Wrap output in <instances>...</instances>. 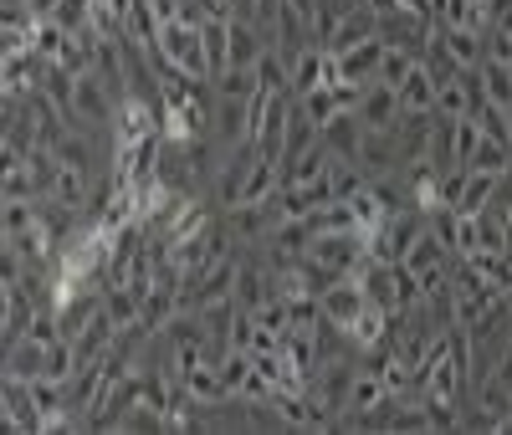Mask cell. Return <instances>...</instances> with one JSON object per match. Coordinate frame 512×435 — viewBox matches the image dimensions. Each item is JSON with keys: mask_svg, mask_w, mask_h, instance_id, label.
<instances>
[{"mask_svg": "<svg viewBox=\"0 0 512 435\" xmlns=\"http://www.w3.org/2000/svg\"><path fill=\"white\" fill-rule=\"evenodd\" d=\"M149 57H159V62H169V67H180V72H190L195 82H210L205 41H200V26H190V21H164L159 47H154Z\"/></svg>", "mask_w": 512, "mask_h": 435, "instance_id": "1", "label": "cell"}, {"mask_svg": "<svg viewBox=\"0 0 512 435\" xmlns=\"http://www.w3.org/2000/svg\"><path fill=\"white\" fill-rule=\"evenodd\" d=\"M318 308H323V323L338 328V333H349L359 323V313L369 308V292L359 287V277H338L318 292Z\"/></svg>", "mask_w": 512, "mask_h": 435, "instance_id": "2", "label": "cell"}, {"mask_svg": "<svg viewBox=\"0 0 512 435\" xmlns=\"http://www.w3.org/2000/svg\"><path fill=\"white\" fill-rule=\"evenodd\" d=\"M390 379H384L379 369H364V374H354L349 379V400H344V420L338 425H359V420H369V415H379V410H390Z\"/></svg>", "mask_w": 512, "mask_h": 435, "instance_id": "3", "label": "cell"}, {"mask_svg": "<svg viewBox=\"0 0 512 435\" xmlns=\"http://www.w3.org/2000/svg\"><path fill=\"white\" fill-rule=\"evenodd\" d=\"M338 82V62H333V52L328 47H313L297 57L292 67H287V87H292V98H308V93H318V87H333Z\"/></svg>", "mask_w": 512, "mask_h": 435, "instance_id": "4", "label": "cell"}, {"mask_svg": "<svg viewBox=\"0 0 512 435\" xmlns=\"http://www.w3.org/2000/svg\"><path fill=\"white\" fill-rule=\"evenodd\" d=\"M359 123L364 128H379V134H390V128H400V113H405V103H400V87H390V82H369L364 87V98H359Z\"/></svg>", "mask_w": 512, "mask_h": 435, "instance_id": "5", "label": "cell"}, {"mask_svg": "<svg viewBox=\"0 0 512 435\" xmlns=\"http://www.w3.org/2000/svg\"><path fill=\"white\" fill-rule=\"evenodd\" d=\"M482 36H487V31H477V26H441V21H436V47L451 57L456 72H472V67L487 62V41H482Z\"/></svg>", "mask_w": 512, "mask_h": 435, "instance_id": "6", "label": "cell"}, {"mask_svg": "<svg viewBox=\"0 0 512 435\" xmlns=\"http://www.w3.org/2000/svg\"><path fill=\"white\" fill-rule=\"evenodd\" d=\"M113 87L98 77V72H82L77 77V98H72V123L82 118V123H108L113 118Z\"/></svg>", "mask_w": 512, "mask_h": 435, "instance_id": "7", "label": "cell"}, {"mask_svg": "<svg viewBox=\"0 0 512 435\" xmlns=\"http://www.w3.org/2000/svg\"><path fill=\"white\" fill-rule=\"evenodd\" d=\"M333 62H338V82H359V87H369V82L379 77V62H384V36L374 31L369 41H359L354 52L333 57Z\"/></svg>", "mask_w": 512, "mask_h": 435, "instance_id": "8", "label": "cell"}, {"mask_svg": "<svg viewBox=\"0 0 512 435\" xmlns=\"http://www.w3.org/2000/svg\"><path fill=\"white\" fill-rule=\"evenodd\" d=\"M436 87H441V77L431 72V62H415L410 77L400 82V103H405V113H436Z\"/></svg>", "mask_w": 512, "mask_h": 435, "instance_id": "9", "label": "cell"}, {"mask_svg": "<svg viewBox=\"0 0 512 435\" xmlns=\"http://www.w3.org/2000/svg\"><path fill=\"white\" fill-rule=\"evenodd\" d=\"M236 308L241 313H256V308H267V302L277 297V287H272V272H262V267H246L241 261V272H236Z\"/></svg>", "mask_w": 512, "mask_h": 435, "instance_id": "10", "label": "cell"}, {"mask_svg": "<svg viewBox=\"0 0 512 435\" xmlns=\"http://www.w3.org/2000/svg\"><path fill=\"white\" fill-rule=\"evenodd\" d=\"M200 41H205V62H210V82L231 67V16H210L200 21Z\"/></svg>", "mask_w": 512, "mask_h": 435, "instance_id": "11", "label": "cell"}, {"mask_svg": "<svg viewBox=\"0 0 512 435\" xmlns=\"http://www.w3.org/2000/svg\"><path fill=\"white\" fill-rule=\"evenodd\" d=\"M149 134H159L149 103H144V98H123V108H118V144H139V139H149Z\"/></svg>", "mask_w": 512, "mask_h": 435, "instance_id": "12", "label": "cell"}, {"mask_svg": "<svg viewBox=\"0 0 512 435\" xmlns=\"http://www.w3.org/2000/svg\"><path fill=\"white\" fill-rule=\"evenodd\" d=\"M41 369H47V343H36V338H16L11 343V354H6V374L11 379H41Z\"/></svg>", "mask_w": 512, "mask_h": 435, "instance_id": "13", "label": "cell"}, {"mask_svg": "<svg viewBox=\"0 0 512 435\" xmlns=\"http://www.w3.org/2000/svg\"><path fill=\"white\" fill-rule=\"evenodd\" d=\"M446 251H451V246H446V241H441V236H436L431 226H425V231H420V241H415V246L405 251V267H410L415 277H425V272L446 267Z\"/></svg>", "mask_w": 512, "mask_h": 435, "instance_id": "14", "label": "cell"}, {"mask_svg": "<svg viewBox=\"0 0 512 435\" xmlns=\"http://www.w3.org/2000/svg\"><path fill=\"white\" fill-rule=\"evenodd\" d=\"M52 200L82 210L88 205V169H77V164H62L57 159V174H52Z\"/></svg>", "mask_w": 512, "mask_h": 435, "instance_id": "15", "label": "cell"}, {"mask_svg": "<svg viewBox=\"0 0 512 435\" xmlns=\"http://www.w3.org/2000/svg\"><path fill=\"white\" fill-rule=\"evenodd\" d=\"M497 180H502V174H487V169H472V174H466V190H461V200H456V210H461V215H482V210L492 205V195H497Z\"/></svg>", "mask_w": 512, "mask_h": 435, "instance_id": "16", "label": "cell"}, {"mask_svg": "<svg viewBox=\"0 0 512 435\" xmlns=\"http://www.w3.org/2000/svg\"><path fill=\"white\" fill-rule=\"evenodd\" d=\"M477 144H482V123L477 118H451V169H472Z\"/></svg>", "mask_w": 512, "mask_h": 435, "instance_id": "17", "label": "cell"}, {"mask_svg": "<svg viewBox=\"0 0 512 435\" xmlns=\"http://www.w3.org/2000/svg\"><path fill=\"white\" fill-rule=\"evenodd\" d=\"M262 57H267V47H262V36H256V26L231 16V67H256Z\"/></svg>", "mask_w": 512, "mask_h": 435, "instance_id": "18", "label": "cell"}, {"mask_svg": "<svg viewBox=\"0 0 512 435\" xmlns=\"http://www.w3.org/2000/svg\"><path fill=\"white\" fill-rule=\"evenodd\" d=\"M477 77H482V98L487 103H497V108H512V67H502V62H482L477 67Z\"/></svg>", "mask_w": 512, "mask_h": 435, "instance_id": "19", "label": "cell"}, {"mask_svg": "<svg viewBox=\"0 0 512 435\" xmlns=\"http://www.w3.org/2000/svg\"><path fill=\"white\" fill-rule=\"evenodd\" d=\"M256 67H226L221 77H216V98H236V103H251L256 98Z\"/></svg>", "mask_w": 512, "mask_h": 435, "instance_id": "20", "label": "cell"}, {"mask_svg": "<svg viewBox=\"0 0 512 435\" xmlns=\"http://www.w3.org/2000/svg\"><path fill=\"white\" fill-rule=\"evenodd\" d=\"M31 226H41V205L36 200H6V241L26 236Z\"/></svg>", "mask_w": 512, "mask_h": 435, "instance_id": "21", "label": "cell"}, {"mask_svg": "<svg viewBox=\"0 0 512 435\" xmlns=\"http://www.w3.org/2000/svg\"><path fill=\"white\" fill-rule=\"evenodd\" d=\"M472 169L507 174V169H512V144H497V139H487V134H482V144H477V154H472Z\"/></svg>", "mask_w": 512, "mask_h": 435, "instance_id": "22", "label": "cell"}, {"mask_svg": "<svg viewBox=\"0 0 512 435\" xmlns=\"http://www.w3.org/2000/svg\"><path fill=\"white\" fill-rule=\"evenodd\" d=\"M410 67H415L410 47H390V41H384V62H379V82H390V87H400V82L410 77Z\"/></svg>", "mask_w": 512, "mask_h": 435, "instance_id": "23", "label": "cell"}, {"mask_svg": "<svg viewBox=\"0 0 512 435\" xmlns=\"http://www.w3.org/2000/svg\"><path fill=\"white\" fill-rule=\"evenodd\" d=\"M466 174H472V169H441V174H436L441 205H451V210H456V200H461V190H466Z\"/></svg>", "mask_w": 512, "mask_h": 435, "instance_id": "24", "label": "cell"}, {"mask_svg": "<svg viewBox=\"0 0 512 435\" xmlns=\"http://www.w3.org/2000/svg\"><path fill=\"white\" fill-rule=\"evenodd\" d=\"M108 6H113L118 16H128V6H134V0H108Z\"/></svg>", "mask_w": 512, "mask_h": 435, "instance_id": "25", "label": "cell"}]
</instances>
